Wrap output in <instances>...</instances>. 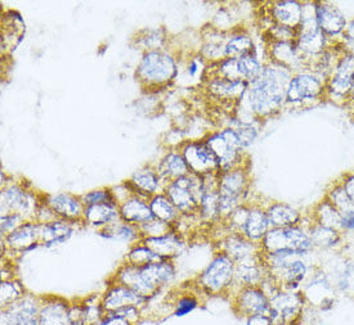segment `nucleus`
Instances as JSON below:
<instances>
[{
	"label": "nucleus",
	"instance_id": "obj_1",
	"mask_svg": "<svg viewBox=\"0 0 354 325\" xmlns=\"http://www.w3.org/2000/svg\"><path fill=\"white\" fill-rule=\"evenodd\" d=\"M174 268L168 261L152 262L145 266H133L128 264V266L119 273V280L122 286L147 298L174 278Z\"/></svg>",
	"mask_w": 354,
	"mask_h": 325
},
{
	"label": "nucleus",
	"instance_id": "obj_2",
	"mask_svg": "<svg viewBox=\"0 0 354 325\" xmlns=\"http://www.w3.org/2000/svg\"><path fill=\"white\" fill-rule=\"evenodd\" d=\"M288 75L277 68H266L252 81L250 104L254 111L266 115L276 110L288 94Z\"/></svg>",
	"mask_w": 354,
	"mask_h": 325
},
{
	"label": "nucleus",
	"instance_id": "obj_3",
	"mask_svg": "<svg viewBox=\"0 0 354 325\" xmlns=\"http://www.w3.org/2000/svg\"><path fill=\"white\" fill-rule=\"evenodd\" d=\"M266 253L286 251L303 257L312 251L313 243L304 229L297 226L270 229L261 241Z\"/></svg>",
	"mask_w": 354,
	"mask_h": 325
},
{
	"label": "nucleus",
	"instance_id": "obj_4",
	"mask_svg": "<svg viewBox=\"0 0 354 325\" xmlns=\"http://www.w3.org/2000/svg\"><path fill=\"white\" fill-rule=\"evenodd\" d=\"M307 304L306 297L297 290H280L270 298V320L273 324L286 323L298 325L304 307Z\"/></svg>",
	"mask_w": 354,
	"mask_h": 325
},
{
	"label": "nucleus",
	"instance_id": "obj_5",
	"mask_svg": "<svg viewBox=\"0 0 354 325\" xmlns=\"http://www.w3.org/2000/svg\"><path fill=\"white\" fill-rule=\"evenodd\" d=\"M204 192V183L189 175L176 179L168 186L169 199L182 213H191L201 205Z\"/></svg>",
	"mask_w": 354,
	"mask_h": 325
},
{
	"label": "nucleus",
	"instance_id": "obj_6",
	"mask_svg": "<svg viewBox=\"0 0 354 325\" xmlns=\"http://www.w3.org/2000/svg\"><path fill=\"white\" fill-rule=\"evenodd\" d=\"M246 189V177L241 170L225 171L219 181V215L231 216L239 208Z\"/></svg>",
	"mask_w": 354,
	"mask_h": 325
},
{
	"label": "nucleus",
	"instance_id": "obj_7",
	"mask_svg": "<svg viewBox=\"0 0 354 325\" xmlns=\"http://www.w3.org/2000/svg\"><path fill=\"white\" fill-rule=\"evenodd\" d=\"M236 275V264L227 255L216 256L213 262L203 273L201 286L212 295L223 293L233 282Z\"/></svg>",
	"mask_w": 354,
	"mask_h": 325
},
{
	"label": "nucleus",
	"instance_id": "obj_8",
	"mask_svg": "<svg viewBox=\"0 0 354 325\" xmlns=\"http://www.w3.org/2000/svg\"><path fill=\"white\" fill-rule=\"evenodd\" d=\"M176 71L171 57L162 52H149L140 62L138 76L147 84H165L176 76Z\"/></svg>",
	"mask_w": 354,
	"mask_h": 325
},
{
	"label": "nucleus",
	"instance_id": "obj_9",
	"mask_svg": "<svg viewBox=\"0 0 354 325\" xmlns=\"http://www.w3.org/2000/svg\"><path fill=\"white\" fill-rule=\"evenodd\" d=\"M233 225L237 226L243 237H246L250 241H263L266 234L270 229L268 219L266 211L259 208H237L231 216Z\"/></svg>",
	"mask_w": 354,
	"mask_h": 325
},
{
	"label": "nucleus",
	"instance_id": "obj_10",
	"mask_svg": "<svg viewBox=\"0 0 354 325\" xmlns=\"http://www.w3.org/2000/svg\"><path fill=\"white\" fill-rule=\"evenodd\" d=\"M233 308L239 315L250 317L270 315V298L261 287H243L233 301Z\"/></svg>",
	"mask_w": 354,
	"mask_h": 325
},
{
	"label": "nucleus",
	"instance_id": "obj_11",
	"mask_svg": "<svg viewBox=\"0 0 354 325\" xmlns=\"http://www.w3.org/2000/svg\"><path fill=\"white\" fill-rule=\"evenodd\" d=\"M206 146L213 152L219 166L230 168L241 149V143L233 130H224L206 141Z\"/></svg>",
	"mask_w": 354,
	"mask_h": 325
},
{
	"label": "nucleus",
	"instance_id": "obj_12",
	"mask_svg": "<svg viewBox=\"0 0 354 325\" xmlns=\"http://www.w3.org/2000/svg\"><path fill=\"white\" fill-rule=\"evenodd\" d=\"M39 307L30 297H22L1 313V325H39Z\"/></svg>",
	"mask_w": 354,
	"mask_h": 325
},
{
	"label": "nucleus",
	"instance_id": "obj_13",
	"mask_svg": "<svg viewBox=\"0 0 354 325\" xmlns=\"http://www.w3.org/2000/svg\"><path fill=\"white\" fill-rule=\"evenodd\" d=\"M307 265L300 257H295L281 269L272 273V278L281 290H297L307 277Z\"/></svg>",
	"mask_w": 354,
	"mask_h": 325
},
{
	"label": "nucleus",
	"instance_id": "obj_14",
	"mask_svg": "<svg viewBox=\"0 0 354 325\" xmlns=\"http://www.w3.org/2000/svg\"><path fill=\"white\" fill-rule=\"evenodd\" d=\"M183 158L188 168L195 174L210 173L213 168L219 166L213 152L206 144H188L183 150Z\"/></svg>",
	"mask_w": 354,
	"mask_h": 325
},
{
	"label": "nucleus",
	"instance_id": "obj_15",
	"mask_svg": "<svg viewBox=\"0 0 354 325\" xmlns=\"http://www.w3.org/2000/svg\"><path fill=\"white\" fill-rule=\"evenodd\" d=\"M146 299L147 298L140 296L133 289L119 284V286L112 287L110 290H107V293L104 295L102 299V306L104 311L113 313V311H118L124 307H138L142 304H145Z\"/></svg>",
	"mask_w": 354,
	"mask_h": 325
},
{
	"label": "nucleus",
	"instance_id": "obj_16",
	"mask_svg": "<svg viewBox=\"0 0 354 325\" xmlns=\"http://www.w3.org/2000/svg\"><path fill=\"white\" fill-rule=\"evenodd\" d=\"M40 229L41 225L39 224H22L15 232L7 235V243L16 251H26L37 247V242L40 241Z\"/></svg>",
	"mask_w": 354,
	"mask_h": 325
},
{
	"label": "nucleus",
	"instance_id": "obj_17",
	"mask_svg": "<svg viewBox=\"0 0 354 325\" xmlns=\"http://www.w3.org/2000/svg\"><path fill=\"white\" fill-rule=\"evenodd\" d=\"M236 264H246L255 261L257 247L254 242L243 235H233L225 242V253Z\"/></svg>",
	"mask_w": 354,
	"mask_h": 325
},
{
	"label": "nucleus",
	"instance_id": "obj_18",
	"mask_svg": "<svg viewBox=\"0 0 354 325\" xmlns=\"http://www.w3.org/2000/svg\"><path fill=\"white\" fill-rule=\"evenodd\" d=\"M319 92L321 84L317 79L309 75H301L290 81L286 97L290 102H299L307 98H313Z\"/></svg>",
	"mask_w": 354,
	"mask_h": 325
},
{
	"label": "nucleus",
	"instance_id": "obj_19",
	"mask_svg": "<svg viewBox=\"0 0 354 325\" xmlns=\"http://www.w3.org/2000/svg\"><path fill=\"white\" fill-rule=\"evenodd\" d=\"M120 217L125 223L140 225L155 219L149 205L142 201L140 197H131L122 204L120 207Z\"/></svg>",
	"mask_w": 354,
	"mask_h": 325
},
{
	"label": "nucleus",
	"instance_id": "obj_20",
	"mask_svg": "<svg viewBox=\"0 0 354 325\" xmlns=\"http://www.w3.org/2000/svg\"><path fill=\"white\" fill-rule=\"evenodd\" d=\"M49 208L65 219H77L84 215L83 201L71 195H57L48 199Z\"/></svg>",
	"mask_w": 354,
	"mask_h": 325
},
{
	"label": "nucleus",
	"instance_id": "obj_21",
	"mask_svg": "<svg viewBox=\"0 0 354 325\" xmlns=\"http://www.w3.org/2000/svg\"><path fill=\"white\" fill-rule=\"evenodd\" d=\"M85 220L94 226L111 225L120 217V210L115 202L86 206L84 210Z\"/></svg>",
	"mask_w": 354,
	"mask_h": 325
},
{
	"label": "nucleus",
	"instance_id": "obj_22",
	"mask_svg": "<svg viewBox=\"0 0 354 325\" xmlns=\"http://www.w3.org/2000/svg\"><path fill=\"white\" fill-rule=\"evenodd\" d=\"M270 229L297 226L300 221V214L291 206L276 204L266 211Z\"/></svg>",
	"mask_w": 354,
	"mask_h": 325
},
{
	"label": "nucleus",
	"instance_id": "obj_23",
	"mask_svg": "<svg viewBox=\"0 0 354 325\" xmlns=\"http://www.w3.org/2000/svg\"><path fill=\"white\" fill-rule=\"evenodd\" d=\"M316 16L319 28L330 35L339 34L344 28V16L334 6L321 4L316 10Z\"/></svg>",
	"mask_w": 354,
	"mask_h": 325
},
{
	"label": "nucleus",
	"instance_id": "obj_24",
	"mask_svg": "<svg viewBox=\"0 0 354 325\" xmlns=\"http://www.w3.org/2000/svg\"><path fill=\"white\" fill-rule=\"evenodd\" d=\"M301 37L300 47L307 52H318L324 46V37L321 34V28L318 26L317 16L316 17H304L301 19Z\"/></svg>",
	"mask_w": 354,
	"mask_h": 325
},
{
	"label": "nucleus",
	"instance_id": "obj_25",
	"mask_svg": "<svg viewBox=\"0 0 354 325\" xmlns=\"http://www.w3.org/2000/svg\"><path fill=\"white\" fill-rule=\"evenodd\" d=\"M39 325H73L70 308L64 302H49L39 310Z\"/></svg>",
	"mask_w": 354,
	"mask_h": 325
},
{
	"label": "nucleus",
	"instance_id": "obj_26",
	"mask_svg": "<svg viewBox=\"0 0 354 325\" xmlns=\"http://www.w3.org/2000/svg\"><path fill=\"white\" fill-rule=\"evenodd\" d=\"M145 246H147L149 250L155 252L162 260L177 256L183 248V243L174 234H168L159 238H147L145 241Z\"/></svg>",
	"mask_w": 354,
	"mask_h": 325
},
{
	"label": "nucleus",
	"instance_id": "obj_27",
	"mask_svg": "<svg viewBox=\"0 0 354 325\" xmlns=\"http://www.w3.org/2000/svg\"><path fill=\"white\" fill-rule=\"evenodd\" d=\"M73 234V229L64 221H52L41 225L40 241L46 246H55L67 241Z\"/></svg>",
	"mask_w": 354,
	"mask_h": 325
},
{
	"label": "nucleus",
	"instance_id": "obj_28",
	"mask_svg": "<svg viewBox=\"0 0 354 325\" xmlns=\"http://www.w3.org/2000/svg\"><path fill=\"white\" fill-rule=\"evenodd\" d=\"M308 234H309L310 241L313 243V247H319V248L334 247L340 241L339 230L322 226L317 223L308 230Z\"/></svg>",
	"mask_w": 354,
	"mask_h": 325
},
{
	"label": "nucleus",
	"instance_id": "obj_29",
	"mask_svg": "<svg viewBox=\"0 0 354 325\" xmlns=\"http://www.w3.org/2000/svg\"><path fill=\"white\" fill-rule=\"evenodd\" d=\"M131 184L140 195H153L159 188V177L149 168H142L133 175Z\"/></svg>",
	"mask_w": 354,
	"mask_h": 325
},
{
	"label": "nucleus",
	"instance_id": "obj_30",
	"mask_svg": "<svg viewBox=\"0 0 354 325\" xmlns=\"http://www.w3.org/2000/svg\"><path fill=\"white\" fill-rule=\"evenodd\" d=\"M273 13L285 28H295L303 19V10L294 1H283L277 4Z\"/></svg>",
	"mask_w": 354,
	"mask_h": 325
},
{
	"label": "nucleus",
	"instance_id": "obj_31",
	"mask_svg": "<svg viewBox=\"0 0 354 325\" xmlns=\"http://www.w3.org/2000/svg\"><path fill=\"white\" fill-rule=\"evenodd\" d=\"M1 202L3 205L7 206L10 211H13L12 214L21 215L30 208L28 195L17 186H12L3 190Z\"/></svg>",
	"mask_w": 354,
	"mask_h": 325
},
{
	"label": "nucleus",
	"instance_id": "obj_32",
	"mask_svg": "<svg viewBox=\"0 0 354 325\" xmlns=\"http://www.w3.org/2000/svg\"><path fill=\"white\" fill-rule=\"evenodd\" d=\"M354 80V57H346L339 66L337 74L333 81L334 92L344 94L352 88Z\"/></svg>",
	"mask_w": 354,
	"mask_h": 325
},
{
	"label": "nucleus",
	"instance_id": "obj_33",
	"mask_svg": "<svg viewBox=\"0 0 354 325\" xmlns=\"http://www.w3.org/2000/svg\"><path fill=\"white\" fill-rule=\"evenodd\" d=\"M153 217L160 221L170 224L177 216V207L169 199L168 195H156L149 202Z\"/></svg>",
	"mask_w": 354,
	"mask_h": 325
},
{
	"label": "nucleus",
	"instance_id": "obj_34",
	"mask_svg": "<svg viewBox=\"0 0 354 325\" xmlns=\"http://www.w3.org/2000/svg\"><path fill=\"white\" fill-rule=\"evenodd\" d=\"M188 173H189V168L183 156L174 155V153L164 158V161L160 165V174L162 177L179 179L188 175Z\"/></svg>",
	"mask_w": 354,
	"mask_h": 325
},
{
	"label": "nucleus",
	"instance_id": "obj_35",
	"mask_svg": "<svg viewBox=\"0 0 354 325\" xmlns=\"http://www.w3.org/2000/svg\"><path fill=\"white\" fill-rule=\"evenodd\" d=\"M317 224L322 225V226H327V228H333L336 230H342V213L331 205L328 201L322 202L321 205L318 206L317 211Z\"/></svg>",
	"mask_w": 354,
	"mask_h": 325
},
{
	"label": "nucleus",
	"instance_id": "obj_36",
	"mask_svg": "<svg viewBox=\"0 0 354 325\" xmlns=\"http://www.w3.org/2000/svg\"><path fill=\"white\" fill-rule=\"evenodd\" d=\"M252 41L248 37H236L230 40L225 47V55L231 59H240L243 57L252 56Z\"/></svg>",
	"mask_w": 354,
	"mask_h": 325
},
{
	"label": "nucleus",
	"instance_id": "obj_37",
	"mask_svg": "<svg viewBox=\"0 0 354 325\" xmlns=\"http://www.w3.org/2000/svg\"><path fill=\"white\" fill-rule=\"evenodd\" d=\"M236 68L237 75L243 76L248 80H257L261 76V67L259 62L252 56L243 57L240 59H236Z\"/></svg>",
	"mask_w": 354,
	"mask_h": 325
},
{
	"label": "nucleus",
	"instance_id": "obj_38",
	"mask_svg": "<svg viewBox=\"0 0 354 325\" xmlns=\"http://www.w3.org/2000/svg\"><path fill=\"white\" fill-rule=\"evenodd\" d=\"M104 237L111 239H120V241H133L137 238L138 232L131 224H116L107 225V228L103 230Z\"/></svg>",
	"mask_w": 354,
	"mask_h": 325
},
{
	"label": "nucleus",
	"instance_id": "obj_39",
	"mask_svg": "<svg viewBox=\"0 0 354 325\" xmlns=\"http://www.w3.org/2000/svg\"><path fill=\"white\" fill-rule=\"evenodd\" d=\"M128 261H129V265H133V266H145V265H149L152 262L165 260H162L155 252L149 250L147 246H140V247H136L131 250L128 256Z\"/></svg>",
	"mask_w": 354,
	"mask_h": 325
},
{
	"label": "nucleus",
	"instance_id": "obj_40",
	"mask_svg": "<svg viewBox=\"0 0 354 325\" xmlns=\"http://www.w3.org/2000/svg\"><path fill=\"white\" fill-rule=\"evenodd\" d=\"M24 290L19 283L15 282H3L1 283V305L3 307L10 306L24 297Z\"/></svg>",
	"mask_w": 354,
	"mask_h": 325
},
{
	"label": "nucleus",
	"instance_id": "obj_41",
	"mask_svg": "<svg viewBox=\"0 0 354 325\" xmlns=\"http://www.w3.org/2000/svg\"><path fill=\"white\" fill-rule=\"evenodd\" d=\"M142 228L149 234V238H159V237H165L170 234L169 233V224L160 221L158 219H153L149 223L143 224Z\"/></svg>",
	"mask_w": 354,
	"mask_h": 325
},
{
	"label": "nucleus",
	"instance_id": "obj_42",
	"mask_svg": "<svg viewBox=\"0 0 354 325\" xmlns=\"http://www.w3.org/2000/svg\"><path fill=\"white\" fill-rule=\"evenodd\" d=\"M109 202H115L111 192L109 190H93L83 197V204L85 206L109 204Z\"/></svg>",
	"mask_w": 354,
	"mask_h": 325
},
{
	"label": "nucleus",
	"instance_id": "obj_43",
	"mask_svg": "<svg viewBox=\"0 0 354 325\" xmlns=\"http://www.w3.org/2000/svg\"><path fill=\"white\" fill-rule=\"evenodd\" d=\"M22 216L19 214L4 215L1 217V233L8 235L12 232H15L17 228L22 225Z\"/></svg>",
	"mask_w": 354,
	"mask_h": 325
},
{
	"label": "nucleus",
	"instance_id": "obj_44",
	"mask_svg": "<svg viewBox=\"0 0 354 325\" xmlns=\"http://www.w3.org/2000/svg\"><path fill=\"white\" fill-rule=\"evenodd\" d=\"M233 131L236 132V135H237V138L240 140L243 147L249 146L252 140L255 139V137H257V132H255L254 128H252L250 125H243V124H241L239 128L233 129Z\"/></svg>",
	"mask_w": 354,
	"mask_h": 325
},
{
	"label": "nucleus",
	"instance_id": "obj_45",
	"mask_svg": "<svg viewBox=\"0 0 354 325\" xmlns=\"http://www.w3.org/2000/svg\"><path fill=\"white\" fill-rule=\"evenodd\" d=\"M197 306V299L194 297L182 298L178 302L177 310H176V315L183 316L187 315L188 313L194 311Z\"/></svg>",
	"mask_w": 354,
	"mask_h": 325
},
{
	"label": "nucleus",
	"instance_id": "obj_46",
	"mask_svg": "<svg viewBox=\"0 0 354 325\" xmlns=\"http://www.w3.org/2000/svg\"><path fill=\"white\" fill-rule=\"evenodd\" d=\"M113 313L119 316H122L125 320H128L131 324H133L134 322H137V319L140 317V311H138L137 306L124 307V308H120V310L113 311Z\"/></svg>",
	"mask_w": 354,
	"mask_h": 325
},
{
	"label": "nucleus",
	"instance_id": "obj_47",
	"mask_svg": "<svg viewBox=\"0 0 354 325\" xmlns=\"http://www.w3.org/2000/svg\"><path fill=\"white\" fill-rule=\"evenodd\" d=\"M107 314L109 315L103 316L102 320L95 325H133L128 320H125L124 317L115 314V313H107Z\"/></svg>",
	"mask_w": 354,
	"mask_h": 325
},
{
	"label": "nucleus",
	"instance_id": "obj_48",
	"mask_svg": "<svg viewBox=\"0 0 354 325\" xmlns=\"http://www.w3.org/2000/svg\"><path fill=\"white\" fill-rule=\"evenodd\" d=\"M342 230H354V208L342 213Z\"/></svg>",
	"mask_w": 354,
	"mask_h": 325
},
{
	"label": "nucleus",
	"instance_id": "obj_49",
	"mask_svg": "<svg viewBox=\"0 0 354 325\" xmlns=\"http://www.w3.org/2000/svg\"><path fill=\"white\" fill-rule=\"evenodd\" d=\"M246 325H273L270 316L255 315L246 319Z\"/></svg>",
	"mask_w": 354,
	"mask_h": 325
},
{
	"label": "nucleus",
	"instance_id": "obj_50",
	"mask_svg": "<svg viewBox=\"0 0 354 325\" xmlns=\"http://www.w3.org/2000/svg\"><path fill=\"white\" fill-rule=\"evenodd\" d=\"M344 190L346 195L349 197L351 202L354 205V177H349L346 181H345Z\"/></svg>",
	"mask_w": 354,
	"mask_h": 325
},
{
	"label": "nucleus",
	"instance_id": "obj_51",
	"mask_svg": "<svg viewBox=\"0 0 354 325\" xmlns=\"http://www.w3.org/2000/svg\"><path fill=\"white\" fill-rule=\"evenodd\" d=\"M346 37H348V41L351 44V47L354 50V22H352V25L348 28V32H346Z\"/></svg>",
	"mask_w": 354,
	"mask_h": 325
},
{
	"label": "nucleus",
	"instance_id": "obj_52",
	"mask_svg": "<svg viewBox=\"0 0 354 325\" xmlns=\"http://www.w3.org/2000/svg\"><path fill=\"white\" fill-rule=\"evenodd\" d=\"M196 70H197V65H196V62H194V63L191 65V70H189V74L195 75Z\"/></svg>",
	"mask_w": 354,
	"mask_h": 325
},
{
	"label": "nucleus",
	"instance_id": "obj_53",
	"mask_svg": "<svg viewBox=\"0 0 354 325\" xmlns=\"http://www.w3.org/2000/svg\"><path fill=\"white\" fill-rule=\"evenodd\" d=\"M273 325H292V324H286V323H276V324Z\"/></svg>",
	"mask_w": 354,
	"mask_h": 325
},
{
	"label": "nucleus",
	"instance_id": "obj_54",
	"mask_svg": "<svg viewBox=\"0 0 354 325\" xmlns=\"http://www.w3.org/2000/svg\"><path fill=\"white\" fill-rule=\"evenodd\" d=\"M73 325H86L85 323H74Z\"/></svg>",
	"mask_w": 354,
	"mask_h": 325
},
{
	"label": "nucleus",
	"instance_id": "obj_55",
	"mask_svg": "<svg viewBox=\"0 0 354 325\" xmlns=\"http://www.w3.org/2000/svg\"><path fill=\"white\" fill-rule=\"evenodd\" d=\"M352 89H353V93H354V80H353V85H352Z\"/></svg>",
	"mask_w": 354,
	"mask_h": 325
}]
</instances>
